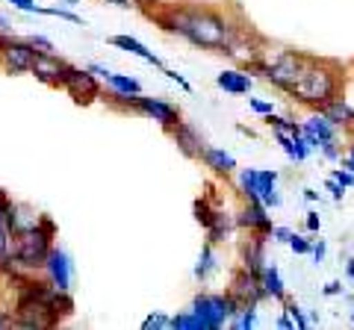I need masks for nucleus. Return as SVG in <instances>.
Segmentation results:
<instances>
[{
  "instance_id": "nucleus-1",
  "label": "nucleus",
  "mask_w": 354,
  "mask_h": 330,
  "mask_svg": "<svg viewBox=\"0 0 354 330\" xmlns=\"http://www.w3.org/2000/svg\"><path fill=\"white\" fill-rule=\"evenodd\" d=\"M151 18H157V24L162 30H169L174 36L186 39L189 45L204 50H225V45L236 32L225 15L213 12V9H198V6H171Z\"/></svg>"
},
{
  "instance_id": "nucleus-2",
  "label": "nucleus",
  "mask_w": 354,
  "mask_h": 330,
  "mask_svg": "<svg viewBox=\"0 0 354 330\" xmlns=\"http://www.w3.org/2000/svg\"><path fill=\"white\" fill-rule=\"evenodd\" d=\"M290 95L298 104H307V106L319 109L322 104L334 101V97L339 95V68L334 62H325V59H307L304 71L295 80Z\"/></svg>"
},
{
  "instance_id": "nucleus-3",
  "label": "nucleus",
  "mask_w": 354,
  "mask_h": 330,
  "mask_svg": "<svg viewBox=\"0 0 354 330\" xmlns=\"http://www.w3.org/2000/svg\"><path fill=\"white\" fill-rule=\"evenodd\" d=\"M53 236H57V224L48 215L41 218L39 227L24 230V233H12V257L18 260L21 269H44L50 248H53Z\"/></svg>"
},
{
  "instance_id": "nucleus-4",
  "label": "nucleus",
  "mask_w": 354,
  "mask_h": 330,
  "mask_svg": "<svg viewBox=\"0 0 354 330\" xmlns=\"http://www.w3.org/2000/svg\"><path fill=\"white\" fill-rule=\"evenodd\" d=\"M307 59H310V57H301V53H295V50H281L269 65L260 62V65H254V68H257V71L266 77V80L274 86V89L290 92L292 86H295V80L301 77Z\"/></svg>"
},
{
  "instance_id": "nucleus-5",
  "label": "nucleus",
  "mask_w": 354,
  "mask_h": 330,
  "mask_svg": "<svg viewBox=\"0 0 354 330\" xmlns=\"http://www.w3.org/2000/svg\"><path fill=\"white\" fill-rule=\"evenodd\" d=\"M192 313L204 322V330H218L230 316L239 313V307L230 295H198L192 301Z\"/></svg>"
},
{
  "instance_id": "nucleus-6",
  "label": "nucleus",
  "mask_w": 354,
  "mask_h": 330,
  "mask_svg": "<svg viewBox=\"0 0 354 330\" xmlns=\"http://www.w3.org/2000/svg\"><path fill=\"white\" fill-rule=\"evenodd\" d=\"M62 89L68 92L71 101L80 104V106H88V104H95L97 97H101V86H97V77L88 71V68H74V65H68V68H65Z\"/></svg>"
},
{
  "instance_id": "nucleus-7",
  "label": "nucleus",
  "mask_w": 354,
  "mask_h": 330,
  "mask_svg": "<svg viewBox=\"0 0 354 330\" xmlns=\"http://www.w3.org/2000/svg\"><path fill=\"white\" fill-rule=\"evenodd\" d=\"M36 48L27 39H12L6 36L3 48H0V68L6 74H30L32 59H36Z\"/></svg>"
},
{
  "instance_id": "nucleus-8",
  "label": "nucleus",
  "mask_w": 354,
  "mask_h": 330,
  "mask_svg": "<svg viewBox=\"0 0 354 330\" xmlns=\"http://www.w3.org/2000/svg\"><path fill=\"white\" fill-rule=\"evenodd\" d=\"M133 109L142 113L145 118H153L157 124H162L165 130H171L177 121H180V113H177V106H171L169 101H162V97H145V95H136V101H133Z\"/></svg>"
},
{
  "instance_id": "nucleus-9",
  "label": "nucleus",
  "mask_w": 354,
  "mask_h": 330,
  "mask_svg": "<svg viewBox=\"0 0 354 330\" xmlns=\"http://www.w3.org/2000/svg\"><path fill=\"white\" fill-rule=\"evenodd\" d=\"M65 68H68V62L59 59L53 50H39V53H36V59H32L30 74L36 77V80H41V83H48V86H59V89H62Z\"/></svg>"
},
{
  "instance_id": "nucleus-10",
  "label": "nucleus",
  "mask_w": 354,
  "mask_h": 330,
  "mask_svg": "<svg viewBox=\"0 0 354 330\" xmlns=\"http://www.w3.org/2000/svg\"><path fill=\"white\" fill-rule=\"evenodd\" d=\"M227 295L236 301V307L242 310V307H248V304H260L266 298V292H263V286H260V278L257 274H251L242 269L234 280H230V289Z\"/></svg>"
},
{
  "instance_id": "nucleus-11",
  "label": "nucleus",
  "mask_w": 354,
  "mask_h": 330,
  "mask_svg": "<svg viewBox=\"0 0 354 330\" xmlns=\"http://www.w3.org/2000/svg\"><path fill=\"white\" fill-rule=\"evenodd\" d=\"M44 271H48V280L59 289L71 292V280H74V266H71V257L59 248H50L48 260H44Z\"/></svg>"
},
{
  "instance_id": "nucleus-12",
  "label": "nucleus",
  "mask_w": 354,
  "mask_h": 330,
  "mask_svg": "<svg viewBox=\"0 0 354 330\" xmlns=\"http://www.w3.org/2000/svg\"><path fill=\"white\" fill-rule=\"evenodd\" d=\"M169 133H171V139L177 142V148H180L189 159H201V157H204L207 142H204V136L198 133L192 124H186V121H177V124L169 130Z\"/></svg>"
},
{
  "instance_id": "nucleus-13",
  "label": "nucleus",
  "mask_w": 354,
  "mask_h": 330,
  "mask_svg": "<svg viewBox=\"0 0 354 330\" xmlns=\"http://www.w3.org/2000/svg\"><path fill=\"white\" fill-rule=\"evenodd\" d=\"M236 224L251 230V233H272V218H269V210L260 204V201H248L245 206L239 210L236 215Z\"/></svg>"
},
{
  "instance_id": "nucleus-14",
  "label": "nucleus",
  "mask_w": 354,
  "mask_h": 330,
  "mask_svg": "<svg viewBox=\"0 0 354 330\" xmlns=\"http://www.w3.org/2000/svg\"><path fill=\"white\" fill-rule=\"evenodd\" d=\"M221 53H227L230 59H236L239 65H260V57H263V50H260V41H248V36H242V32H234V39L225 45V50Z\"/></svg>"
},
{
  "instance_id": "nucleus-15",
  "label": "nucleus",
  "mask_w": 354,
  "mask_h": 330,
  "mask_svg": "<svg viewBox=\"0 0 354 330\" xmlns=\"http://www.w3.org/2000/svg\"><path fill=\"white\" fill-rule=\"evenodd\" d=\"M257 201L269 210V206H278L281 204V195H278V171H269L263 168L257 171Z\"/></svg>"
},
{
  "instance_id": "nucleus-16",
  "label": "nucleus",
  "mask_w": 354,
  "mask_h": 330,
  "mask_svg": "<svg viewBox=\"0 0 354 330\" xmlns=\"http://www.w3.org/2000/svg\"><path fill=\"white\" fill-rule=\"evenodd\" d=\"M316 113H322L334 127H354V109H351V104L342 101V97H334V101L322 104Z\"/></svg>"
},
{
  "instance_id": "nucleus-17",
  "label": "nucleus",
  "mask_w": 354,
  "mask_h": 330,
  "mask_svg": "<svg viewBox=\"0 0 354 330\" xmlns=\"http://www.w3.org/2000/svg\"><path fill=\"white\" fill-rule=\"evenodd\" d=\"M41 213H36L30 204H12V215H9V227L12 233H24V230H32L41 224Z\"/></svg>"
},
{
  "instance_id": "nucleus-18",
  "label": "nucleus",
  "mask_w": 354,
  "mask_h": 330,
  "mask_svg": "<svg viewBox=\"0 0 354 330\" xmlns=\"http://www.w3.org/2000/svg\"><path fill=\"white\" fill-rule=\"evenodd\" d=\"M113 45L118 48V50H127V53H133V57H139V59H145L148 65H153V68H162V62H160V57L153 50H148L145 45H142L139 39H133V36H113Z\"/></svg>"
},
{
  "instance_id": "nucleus-19",
  "label": "nucleus",
  "mask_w": 354,
  "mask_h": 330,
  "mask_svg": "<svg viewBox=\"0 0 354 330\" xmlns=\"http://www.w3.org/2000/svg\"><path fill=\"white\" fill-rule=\"evenodd\" d=\"M274 139H278V145L283 148V153H286V157H290L292 162H304V159H307L310 148H307V142H304L301 133L292 136V133H283V130H274Z\"/></svg>"
},
{
  "instance_id": "nucleus-20",
  "label": "nucleus",
  "mask_w": 354,
  "mask_h": 330,
  "mask_svg": "<svg viewBox=\"0 0 354 330\" xmlns=\"http://www.w3.org/2000/svg\"><path fill=\"white\" fill-rule=\"evenodd\" d=\"M204 165L207 168H213L216 174H234L236 171V159H234V153H227V151H221V148H204Z\"/></svg>"
},
{
  "instance_id": "nucleus-21",
  "label": "nucleus",
  "mask_w": 354,
  "mask_h": 330,
  "mask_svg": "<svg viewBox=\"0 0 354 330\" xmlns=\"http://www.w3.org/2000/svg\"><path fill=\"white\" fill-rule=\"evenodd\" d=\"M216 86L230 95H248L251 92V77L245 71H221L216 77Z\"/></svg>"
},
{
  "instance_id": "nucleus-22",
  "label": "nucleus",
  "mask_w": 354,
  "mask_h": 330,
  "mask_svg": "<svg viewBox=\"0 0 354 330\" xmlns=\"http://www.w3.org/2000/svg\"><path fill=\"white\" fill-rule=\"evenodd\" d=\"M260 286H263L266 298H274V301H286V289H283L281 271L274 269V266H263V271H260Z\"/></svg>"
},
{
  "instance_id": "nucleus-23",
  "label": "nucleus",
  "mask_w": 354,
  "mask_h": 330,
  "mask_svg": "<svg viewBox=\"0 0 354 330\" xmlns=\"http://www.w3.org/2000/svg\"><path fill=\"white\" fill-rule=\"evenodd\" d=\"M301 127H304V130H310L313 136H319V142H322V145H325V142H330V139H337V127L330 124V121H328L322 113H316L310 121H304Z\"/></svg>"
},
{
  "instance_id": "nucleus-24",
  "label": "nucleus",
  "mask_w": 354,
  "mask_h": 330,
  "mask_svg": "<svg viewBox=\"0 0 354 330\" xmlns=\"http://www.w3.org/2000/svg\"><path fill=\"white\" fill-rule=\"evenodd\" d=\"M234 218L230 215H225L221 210H216V215H213V222H209V227H207V236H209V242H225L227 236H230V230H234Z\"/></svg>"
},
{
  "instance_id": "nucleus-25",
  "label": "nucleus",
  "mask_w": 354,
  "mask_h": 330,
  "mask_svg": "<svg viewBox=\"0 0 354 330\" xmlns=\"http://www.w3.org/2000/svg\"><path fill=\"white\" fill-rule=\"evenodd\" d=\"M263 239H251L248 242V248H245V271L251 274H257L260 278V271H263Z\"/></svg>"
},
{
  "instance_id": "nucleus-26",
  "label": "nucleus",
  "mask_w": 354,
  "mask_h": 330,
  "mask_svg": "<svg viewBox=\"0 0 354 330\" xmlns=\"http://www.w3.org/2000/svg\"><path fill=\"white\" fill-rule=\"evenodd\" d=\"M216 269V254H213V242H207L201 248V257H198V266H195V278L198 280H207Z\"/></svg>"
},
{
  "instance_id": "nucleus-27",
  "label": "nucleus",
  "mask_w": 354,
  "mask_h": 330,
  "mask_svg": "<svg viewBox=\"0 0 354 330\" xmlns=\"http://www.w3.org/2000/svg\"><path fill=\"white\" fill-rule=\"evenodd\" d=\"M239 186L248 201H257V168H245L239 174Z\"/></svg>"
},
{
  "instance_id": "nucleus-28",
  "label": "nucleus",
  "mask_w": 354,
  "mask_h": 330,
  "mask_svg": "<svg viewBox=\"0 0 354 330\" xmlns=\"http://www.w3.org/2000/svg\"><path fill=\"white\" fill-rule=\"evenodd\" d=\"M171 327H186V330H204V322L198 318L192 310H186L180 316H174L171 318Z\"/></svg>"
},
{
  "instance_id": "nucleus-29",
  "label": "nucleus",
  "mask_w": 354,
  "mask_h": 330,
  "mask_svg": "<svg viewBox=\"0 0 354 330\" xmlns=\"http://www.w3.org/2000/svg\"><path fill=\"white\" fill-rule=\"evenodd\" d=\"M236 316H239V318L234 322V327H239V330H251V327H254V318H257V304L242 307V310H239Z\"/></svg>"
},
{
  "instance_id": "nucleus-30",
  "label": "nucleus",
  "mask_w": 354,
  "mask_h": 330,
  "mask_svg": "<svg viewBox=\"0 0 354 330\" xmlns=\"http://www.w3.org/2000/svg\"><path fill=\"white\" fill-rule=\"evenodd\" d=\"M213 215H216V210L213 206H209V201H195V218H198V224H201L204 230L209 227V222H213Z\"/></svg>"
},
{
  "instance_id": "nucleus-31",
  "label": "nucleus",
  "mask_w": 354,
  "mask_h": 330,
  "mask_svg": "<svg viewBox=\"0 0 354 330\" xmlns=\"http://www.w3.org/2000/svg\"><path fill=\"white\" fill-rule=\"evenodd\" d=\"M12 254V227H0V260Z\"/></svg>"
},
{
  "instance_id": "nucleus-32",
  "label": "nucleus",
  "mask_w": 354,
  "mask_h": 330,
  "mask_svg": "<svg viewBox=\"0 0 354 330\" xmlns=\"http://www.w3.org/2000/svg\"><path fill=\"white\" fill-rule=\"evenodd\" d=\"M9 215H12V201H9V195L0 189V227H9Z\"/></svg>"
},
{
  "instance_id": "nucleus-33",
  "label": "nucleus",
  "mask_w": 354,
  "mask_h": 330,
  "mask_svg": "<svg viewBox=\"0 0 354 330\" xmlns=\"http://www.w3.org/2000/svg\"><path fill=\"white\" fill-rule=\"evenodd\" d=\"M41 15H57V18L71 21V24H83V18H80V15H74L71 9H59V6H53V9H41Z\"/></svg>"
},
{
  "instance_id": "nucleus-34",
  "label": "nucleus",
  "mask_w": 354,
  "mask_h": 330,
  "mask_svg": "<svg viewBox=\"0 0 354 330\" xmlns=\"http://www.w3.org/2000/svg\"><path fill=\"white\" fill-rule=\"evenodd\" d=\"M286 313H290L292 316V322H295V327H301V330H307V316L301 313V307H298V304H292V301H286Z\"/></svg>"
},
{
  "instance_id": "nucleus-35",
  "label": "nucleus",
  "mask_w": 354,
  "mask_h": 330,
  "mask_svg": "<svg viewBox=\"0 0 354 330\" xmlns=\"http://www.w3.org/2000/svg\"><path fill=\"white\" fill-rule=\"evenodd\" d=\"M290 248L295 251V254H310V251H313V245H310V242L304 239V236H290Z\"/></svg>"
},
{
  "instance_id": "nucleus-36",
  "label": "nucleus",
  "mask_w": 354,
  "mask_h": 330,
  "mask_svg": "<svg viewBox=\"0 0 354 330\" xmlns=\"http://www.w3.org/2000/svg\"><path fill=\"white\" fill-rule=\"evenodd\" d=\"M142 327L151 330V327H171V318H165V316H148L145 322H142Z\"/></svg>"
},
{
  "instance_id": "nucleus-37",
  "label": "nucleus",
  "mask_w": 354,
  "mask_h": 330,
  "mask_svg": "<svg viewBox=\"0 0 354 330\" xmlns=\"http://www.w3.org/2000/svg\"><path fill=\"white\" fill-rule=\"evenodd\" d=\"M248 106L254 109V113H260V115H272V113H274V106H272L269 101H257V97H251Z\"/></svg>"
},
{
  "instance_id": "nucleus-38",
  "label": "nucleus",
  "mask_w": 354,
  "mask_h": 330,
  "mask_svg": "<svg viewBox=\"0 0 354 330\" xmlns=\"http://www.w3.org/2000/svg\"><path fill=\"white\" fill-rule=\"evenodd\" d=\"M27 41H30V45L36 48V50H53V41H50V39H44V36H30Z\"/></svg>"
},
{
  "instance_id": "nucleus-39",
  "label": "nucleus",
  "mask_w": 354,
  "mask_h": 330,
  "mask_svg": "<svg viewBox=\"0 0 354 330\" xmlns=\"http://www.w3.org/2000/svg\"><path fill=\"white\" fill-rule=\"evenodd\" d=\"M15 9H21V12H41V6H36L32 0H9Z\"/></svg>"
},
{
  "instance_id": "nucleus-40",
  "label": "nucleus",
  "mask_w": 354,
  "mask_h": 330,
  "mask_svg": "<svg viewBox=\"0 0 354 330\" xmlns=\"http://www.w3.org/2000/svg\"><path fill=\"white\" fill-rule=\"evenodd\" d=\"M334 180H337V183H342V186H346V189H348V186H354V174H351L348 168H346V171L337 168V171H334Z\"/></svg>"
},
{
  "instance_id": "nucleus-41",
  "label": "nucleus",
  "mask_w": 354,
  "mask_h": 330,
  "mask_svg": "<svg viewBox=\"0 0 354 330\" xmlns=\"http://www.w3.org/2000/svg\"><path fill=\"white\" fill-rule=\"evenodd\" d=\"M165 77H169V80H174L177 86H180V89H186V92H192V86H189V80H186L183 74H177V71H162Z\"/></svg>"
},
{
  "instance_id": "nucleus-42",
  "label": "nucleus",
  "mask_w": 354,
  "mask_h": 330,
  "mask_svg": "<svg viewBox=\"0 0 354 330\" xmlns=\"http://www.w3.org/2000/svg\"><path fill=\"white\" fill-rule=\"evenodd\" d=\"M328 192L334 195V201H342V195H346V186H342V183H337L334 177H330V180H328Z\"/></svg>"
},
{
  "instance_id": "nucleus-43",
  "label": "nucleus",
  "mask_w": 354,
  "mask_h": 330,
  "mask_svg": "<svg viewBox=\"0 0 354 330\" xmlns=\"http://www.w3.org/2000/svg\"><path fill=\"white\" fill-rule=\"evenodd\" d=\"M322 153H325V157H328V159H337V157H339L337 139H330V142H325V145H322Z\"/></svg>"
},
{
  "instance_id": "nucleus-44",
  "label": "nucleus",
  "mask_w": 354,
  "mask_h": 330,
  "mask_svg": "<svg viewBox=\"0 0 354 330\" xmlns=\"http://www.w3.org/2000/svg\"><path fill=\"white\" fill-rule=\"evenodd\" d=\"M272 236H274V242H290V230L286 227H272Z\"/></svg>"
},
{
  "instance_id": "nucleus-45",
  "label": "nucleus",
  "mask_w": 354,
  "mask_h": 330,
  "mask_svg": "<svg viewBox=\"0 0 354 330\" xmlns=\"http://www.w3.org/2000/svg\"><path fill=\"white\" fill-rule=\"evenodd\" d=\"M319 227H322V218H319L316 213H307V230H313V233H316Z\"/></svg>"
},
{
  "instance_id": "nucleus-46",
  "label": "nucleus",
  "mask_w": 354,
  "mask_h": 330,
  "mask_svg": "<svg viewBox=\"0 0 354 330\" xmlns=\"http://www.w3.org/2000/svg\"><path fill=\"white\" fill-rule=\"evenodd\" d=\"M310 254H313V260H316V262H322V260H325V242H316Z\"/></svg>"
},
{
  "instance_id": "nucleus-47",
  "label": "nucleus",
  "mask_w": 354,
  "mask_h": 330,
  "mask_svg": "<svg viewBox=\"0 0 354 330\" xmlns=\"http://www.w3.org/2000/svg\"><path fill=\"white\" fill-rule=\"evenodd\" d=\"M278 327H283V330H292V327H295V322H292V316H290V313H286V310H283V316L278 318Z\"/></svg>"
},
{
  "instance_id": "nucleus-48",
  "label": "nucleus",
  "mask_w": 354,
  "mask_h": 330,
  "mask_svg": "<svg viewBox=\"0 0 354 330\" xmlns=\"http://www.w3.org/2000/svg\"><path fill=\"white\" fill-rule=\"evenodd\" d=\"M106 3H115V6H121V9H130V6H139L142 0H106Z\"/></svg>"
},
{
  "instance_id": "nucleus-49",
  "label": "nucleus",
  "mask_w": 354,
  "mask_h": 330,
  "mask_svg": "<svg viewBox=\"0 0 354 330\" xmlns=\"http://www.w3.org/2000/svg\"><path fill=\"white\" fill-rule=\"evenodd\" d=\"M342 168H348V171L354 174V145H351V151L346 153V159H342Z\"/></svg>"
},
{
  "instance_id": "nucleus-50",
  "label": "nucleus",
  "mask_w": 354,
  "mask_h": 330,
  "mask_svg": "<svg viewBox=\"0 0 354 330\" xmlns=\"http://www.w3.org/2000/svg\"><path fill=\"white\" fill-rule=\"evenodd\" d=\"M15 324V318L12 316H6L3 310H0V330H6V327H12Z\"/></svg>"
},
{
  "instance_id": "nucleus-51",
  "label": "nucleus",
  "mask_w": 354,
  "mask_h": 330,
  "mask_svg": "<svg viewBox=\"0 0 354 330\" xmlns=\"http://www.w3.org/2000/svg\"><path fill=\"white\" fill-rule=\"evenodd\" d=\"M339 292H342L339 283H328V286H325V295H339Z\"/></svg>"
},
{
  "instance_id": "nucleus-52",
  "label": "nucleus",
  "mask_w": 354,
  "mask_h": 330,
  "mask_svg": "<svg viewBox=\"0 0 354 330\" xmlns=\"http://www.w3.org/2000/svg\"><path fill=\"white\" fill-rule=\"evenodd\" d=\"M9 27H12V24H9V18L0 15V32H9Z\"/></svg>"
},
{
  "instance_id": "nucleus-53",
  "label": "nucleus",
  "mask_w": 354,
  "mask_h": 330,
  "mask_svg": "<svg viewBox=\"0 0 354 330\" xmlns=\"http://www.w3.org/2000/svg\"><path fill=\"white\" fill-rule=\"evenodd\" d=\"M304 197H307V201H316L319 192H313V189H304Z\"/></svg>"
},
{
  "instance_id": "nucleus-54",
  "label": "nucleus",
  "mask_w": 354,
  "mask_h": 330,
  "mask_svg": "<svg viewBox=\"0 0 354 330\" xmlns=\"http://www.w3.org/2000/svg\"><path fill=\"white\" fill-rule=\"evenodd\" d=\"M346 271H348V278L354 280V260H348V266H346Z\"/></svg>"
},
{
  "instance_id": "nucleus-55",
  "label": "nucleus",
  "mask_w": 354,
  "mask_h": 330,
  "mask_svg": "<svg viewBox=\"0 0 354 330\" xmlns=\"http://www.w3.org/2000/svg\"><path fill=\"white\" fill-rule=\"evenodd\" d=\"M59 3H65V6H77V0H59Z\"/></svg>"
},
{
  "instance_id": "nucleus-56",
  "label": "nucleus",
  "mask_w": 354,
  "mask_h": 330,
  "mask_svg": "<svg viewBox=\"0 0 354 330\" xmlns=\"http://www.w3.org/2000/svg\"><path fill=\"white\" fill-rule=\"evenodd\" d=\"M351 318H354V313H351Z\"/></svg>"
}]
</instances>
